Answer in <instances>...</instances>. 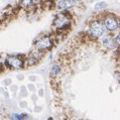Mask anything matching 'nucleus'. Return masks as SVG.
I'll use <instances>...</instances> for the list:
<instances>
[{"label":"nucleus","instance_id":"nucleus-1","mask_svg":"<svg viewBox=\"0 0 120 120\" xmlns=\"http://www.w3.org/2000/svg\"><path fill=\"white\" fill-rule=\"evenodd\" d=\"M104 31H105L104 25L99 20H94L91 22V24H90V32H91L93 36H96V38L102 36L104 34Z\"/></svg>","mask_w":120,"mask_h":120},{"label":"nucleus","instance_id":"nucleus-2","mask_svg":"<svg viewBox=\"0 0 120 120\" xmlns=\"http://www.w3.org/2000/svg\"><path fill=\"white\" fill-rule=\"evenodd\" d=\"M52 46V39L49 36H44L35 42V48L38 51H49Z\"/></svg>","mask_w":120,"mask_h":120},{"label":"nucleus","instance_id":"nucleus-3","mask_svg":"<svg viewBox=\"0 0 120 120\" xmlns=\"http://www.w3.org/2000/svg\"><path fill=\"white\" fill-rule=\"evenodd\" d=\"M6 65L7 67L11 69H21L23 65H24V61L20 58V56H8L6 59Z\"/></svg>","mask_w":120,"mask_h":120},{"label":"nucleus","instance_id":"nucleus-4","mask_svg":"<svg viewBox=\"0 0 120 120\" xmlns=\"http://www.w3.org/2000/svg\"><path fill=\"white\" fill-rule=\"evenodd\" d=\"M104 28H106L107 30L109 31H114L118 28V20L117 18L114 17V16H107L105 19H104Z\"/></svg>","mask_w":120,"mask_h":120},{"label":"nucleus","instance_id":"nucleus-5","mask_svg":"<svg viewBox=\"0 0 120 120\" xmlns=\"http://www.w3.org/2000/svg\"><path fill=\"white\" fill-rule=\"evenodd\" d=\"M54 25L56 27H58L59 29L68 27L70 25V19L67 17V15H65V14H59L55 19Z\"/></svg>","mask_w":120,"mask_h":120},{"label":"nucleus","instance_id":"nucleus-6","mask_svg":"<svg viewBox=\"0 0 120 120\" xmlns=\"http://www.w3.org/2000/svg\"><path fill=\"white\" fill-rule=\"evenodd\" d=\"M41 56H42V52L41 51H34V52H32L30 56H28V59H27V62H28V65L29 66H33V65H35L36 63H38L39 60L41 59Z\"/></svg>","mask_w":120,"mask_h":120},{"label":"nucleus","instance_id":"nucleus-7","mask_svg":"<svg viewBox=\"0 0 120 120\" xmlns=\"http://www.w3.org/2000/svg\"><path fill=\"white\" fill-rule=\"evenodd\" d=\"M76 4L75 0H61L60 2H58V8L60 10H67V9L73 7Z\"/></svg>","mask_w":120,"mask_h":120},{"label":"nucleus","instance_id":"nucleus-8","mask_svg":"<svg viewBox=\"0 0 120 120\" xmlns=\"http://www.w3.org/2000/svg\"><path fill=\"white\" fill-rule=\"evenodd\" d=\"M103 45H105V48H107L108 49H115V46H116V42L113 39V38H111V36H105L104 38H103Z\"/></svg>","mask_w":120,"mask_h":120},{"label":"nucleus","instance_id":"nucleus-9","mask_svg":"<svg viewBox=\"0 0 120 120\" xmlns=\"http://www.w3.org/2000/svg\"><path fill=\"white\" fill-rule=\"evenodd\" d=\"M60 72H61V66L58 65V64H56V65L52 66V69H51V76H52V77H56V76H59Z\"/></svg>","mask_w":120,"mask_h":120},{"label":"nucleus","instance_id":"nucleus-10","mask_svg":"<svg viewBox=\"0 0 120 120\" xmlns=\"http://www.w3.org/2000/svg\"><path fill=\"white\" fill-rule=\"evenodd\" d=\"M107 3L104 2V1H102V2H98L97 4L95 5V9L96 10H102V9H105V8H107Z\"/></svg>","mask_w":120,"mask_h":120},{"label":"nucleus","instance_id":"nucleus-11","mask_svg":"<svg viewBox=\"0 0 120 120\" xmlns=\"http://www.w3.org/2000/svg\"><path fill=\"white\" fill-rule=\"evenodd\" d=\"M32 0H21V6L24 8H27L29 7L31 4H32Z\"/></svg>","mask_w":120,"mask_h":120},{"label":"nucleus","instance_id":"nucleus-12","mask_svg":"<svg viewBox=\"0 0 120 120\" xmlns=\"http://www.w3.org/2000/svg\"><path fill=\"white\" fill-rule=\"evenodd\" d=\"M15 116H12L13 119H22V118H25L26 115L25 114H14Z\"/></svg>","mask_w":120,"mask_h":120},{"label":"nucleus","instance_id":"nucleus-13","mask_svg":"<svg viewBox=\"0 0 120 120\" xmlns=\"http://www.w3.org/2000/svg\"><path fill=\"white\" fill-rule=\"evenodd\" d=\"M119 38H120L119 34L116 36V45H119Z\"/></svg>","mask_w":120,"mask_h":120},{"label":"nucleus","instance_id":"nucleus-14","mask_svg":"<svg viewBox=\"0 0 120 120\" xmlns=\"http://www.w3.org/2000/svg\"><path fill=\"white\" fill-rule=\"evenodd\" d=\"M75 1H76V2H77V1H81V0H75Z\"/></svg>","mask_w":120,"mask_h":120}]
</instances>
